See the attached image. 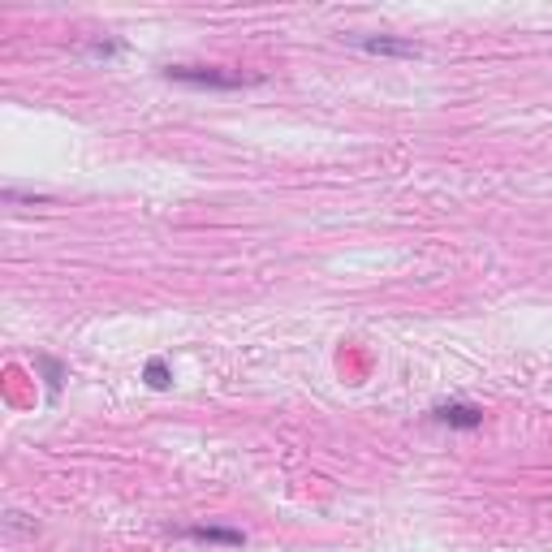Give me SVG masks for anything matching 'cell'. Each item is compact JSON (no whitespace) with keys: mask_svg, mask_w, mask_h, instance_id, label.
Segmentation results:
<instances>
[{"mask_svg":"<svg viewBox=\"0 0 552 552\" xmlns=\"http://www.w3.org/2000/svg\"><path fill=\"white\" fill-rule=\"evenodd\" d=\"M432 414H436V423L458 427V432H475V427H483V410L471 406V402H440Z\"/></svg>","mask_w":552,"mask_h":552,"instance_id":"3957f363","label":"cell"},{"mask_svg":"<svg viewBox=\"0 0 552 552\" xmlns=\"http://www.w3.org/2000/svg\"><path fill=\"white\" fill-rule=\"evenodd\" d=\"M182 535H186V540H199V544H225V548H242L246 544V535L229 531V527H186Z\"/></svg>","mask_w":552,"mask_h":552,"instance_id":"277c9868","label":"cell"},{"mask_svg":"<svg viewBox=\"0 0 552 552\" xmlns=\"http://www.w3.org/2000/svg\"><path fill=\"white\" fill-rule=\"evenodd\" d=\"M143 380L151 384V389H169L173 371H169V363H164V358H151V363L143 367Z\"/></svg>","mask_w":552,"mask_h":552,"instance_id":"5b68a950","label":"cell"},{"mask_svg":"<svg viewBox=\"0 0 552 552\" xmlns=\"http://www.w3.org/2000/svg\"><path fill=\"white\" fill-rule=\"evenodd\" d=\"M350 44L371 52V57H423V48L414 39H393V35H350Z\"/></svg>","mask_w":552,"mask_h":552,"instance_id":"7a4b0ae2","label":"cell"},{"mask_svg":"<svg viewBox=\"0 0 552 552\" xmlns=\"http://www.w3.org/2000/svg\"><path fill=\"white\" fill-rule=\"evenodd\" d=\"M173 82H186V87H199V91H238V87H255V74H220L216 65H169L164 69Z\"/></svg>","mask_w":552,"mask_h":552,"instance_id":"6da1fadb","label":"cell"}]
</instances>
